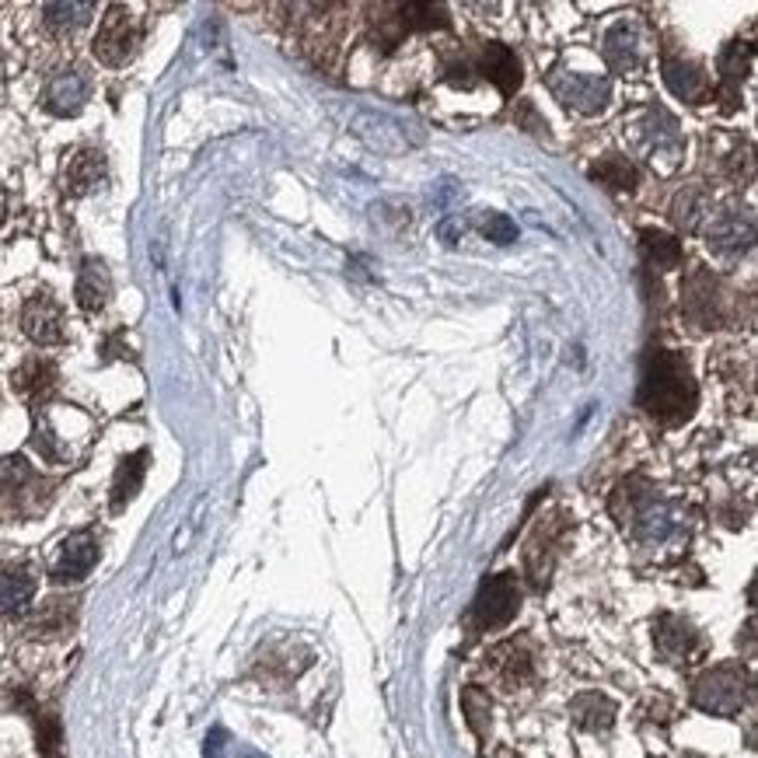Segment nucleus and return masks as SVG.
I'll use <instances>...</instances> for the list:
<instances>
[{"mask_svg": "<svg viewBox=\"0 0 758 758\" xmlns=\"http://www.w3.org/2000/svg\"><path fill=\"white\" fill-rule=\"evenodd\" d=\"M549 88L566 109L584 112V116L601 112L608 105V95H612V84L601 74H552Z\"/></svg>", "mask_w": 758, "mask_h": 758, "instance_id": "nucleus-7", "label": "nucleus"}, {"mask_svg": "<svg viewBox=\"0 0 758 758\" xmlns=\"http://www.w3.org/2000/svg\"><path fill=\"white\" fill-rule=\"evenodd\" d=\"M140 35H144V28L133 18V11H126V7H109L102 25H98V35L95 42H91V49H95V56L105 67H123V63H130L133 56H137Z\"/></svg>", "mask_w": 758, "mask_h": 758, "instance_id": "nucleus-4", "label": "nucleus"}, {"mask_svg": "<svg viewBox=\"0 0 758 758\" xmlns=\"http://www.w3.org/2000/svg\"><path fill=\"white\" fill-rule=\"evenodd\" d=\"M465 713H469L472 727L483 734L486 731V720H490V699H486L479 689H469V692H465Z\"/></svg>", "mask_w": 758, "mask_h": 758, "instance_id": "nucleus-33", "label": "nucleus"}, {"mask_svg": "<svg viewBox=\"0 0 758 758\" xmlns=\"http://www.w3.org/2000/svg\"><path fill=\"white\" fill-rule=\"evenodd\" d=\"M35 598V570L25 563H7L0 566V615L14 619V615L28 612Z\"/></svg>", "mask_w": 758, "mask_h": 758, "instance_id": "nucleus-12", "label": "nucleus"}, {"mask_svg": "<svg viewBox=\"0 0 758 758\" xmlns=\"http://www.w3.org/2000/svg\"><path fill=\"white\" fill-rule=\"evenodd\" d=\"M98 563V538L91 531H74L60 542L53 556V580L56 584H77L84 580Z\"/></svg>", "mask_w": 758, "mask_h": 758, "instance_id": "nucleus-8", "label": "nucleus"}, {"mask_svg": "<svg viewBox=\"0 0 758 758\" xmlns=\"http://www.w3.org/2000/svg\"><path fill=\"white\" fill-rule=\"evenodd\" d=\"M748 63H752V49L741 46V42H734V46H727L724 53H720V74H724V91L731 95L727 109H734V98H738V88H741V81H745V74H748Z\"/></svg>", "mask_w": 758, "mask_h": 758, "instance_id": "nucleus-25", "label": "nucleus"}, {"mask_svg": "<svg viewBox=\"0 0 758 758\" xmlns=\"http://www.w3.org/2000/svg\"><path fill=\"white\" fill-rule=\"evenodd\" d=\"M32 490H39V476L32 472V465L21 455L0 458V504L25 507Z\"/></svg>", "mask_w": 758, "mask_h": 758, "instance_id": "nucleus-16", "label": "nucleus"}, {"mask_svg": "<svg viewBox=\"0 0 758 758\" xmlns=\"http://www.w3.org/2000/svg\"><path fill=\"white\" fill-rule=\"evenodd\" d=\"M105 182V154L95 147H84L70 158L67 165V189L74 196H84L91 189H98Z\"/></svg>", "mask_w": 758, "mask_h": 758, "instance_id": "nucleus-21", "label": "nucleus"}, {"mask_svg": "<svg viewBox=\"0 0 758 758\" xmlns=\"http://www.w3.org/2000/svg\"><path fill=\"white\" fill-rule=\"evenodd\" d=\"M654 640L668 661H689L699 650V633L692 622H685L682 615H661L654 626Z\"/></svg>", "mask_w": 758, "mask_h": 758, "instance_id": "nucleus-13", "label": "nucleus"}, {"mask_svg": "<svg viewBox=\"0 0 758 758\" xmlns=\"http://www.w3.org/2000/svg\"><path fill=\"white\" fill-rule=\"evenodd\" d=\"M605 63L612 74H636L647 60V35H643V25L636 18H622L615 21L605 32Z\"/></svg>", "mask_w": 758, "mask_h": 758, "instance_id": "nucleus-6", "label": "nucleus"}, {"mask_svg": "<svg viewBox=\"0 0 758 758\" xmlns=\"http://www.w3.org/2000/svg\"><path fill=\"white\" fill-rule=\"evenodd\" d=\"M517 608H521V591H517L510 573H500V577H490L479 587L476 601H472V622L483 633H490V629L507 626L517 615Z\"/></svg>", "mask_w": 758, "mask_h": 758, "instance_id": "nucleus-5", "label": "nucleus"}, {"mask_svg": "<svg viewBox=\"0 0 758 758\" xmlns=\"http://www.w3.org/2000/svg\"><path fill=\"white\" fill-rule=\"evenodd\" d=\"M56 381H60V371H56L53 360L32 357L14 371V392L28 402H42L56 392Z\"/></svg>", "mask_w": 758, "mask_h": 758, "instance_id": "nucleus-15", "label": "nucleus"}, {"mask_svg": "<svg viewBox=\"0 0 758 758\" xmlns=\"http://www.w3.org/2000/svg\"><path fill=\"white\" fill-rule=\"evenodd\" d=\"M353 133L385 154H395L406 147V133H402V126L385 116H374V112H360V116L353 119Z\"/></svg>", "mask_w": 758, "mask_h": 758, "instance_id": "nucleus-19", "label": "nucleus"}, {"mask_svg": "<svg viewBox=\"0 0 758 758\" xmlns=\"http://www.w3.org/2000/svg\"><path fill=\"white\" fill-rule=\"evenodd\" d=\"M640 238H643V242H640L643 245V255H647L650 266L671 269V266H678V262H682V245H678L671 235L647 228V231H640Z\"/></svg>", "mask_w": 758, "mask_h": 758, "instance_id": "nucleus-26", "label": "nucleus"}, {"mask_svg": "<svg viewBox=\"0 0 758 758\" xmlns=\"http://www.w3.org/2000/svg\"><path fill=\"white\" fill-rule=\"evenodd\" d=\"M664 81H668V88L675 91L678 98H685V102H703L706 88H710L706 70L692 60H664Z\"/></svg>", "mask_w": 758, "mask_h": 758, "instance_id": "nucleus-20", "label": "nucleus"}, {"mask_svg": "<svg viewBox=\"0 0 758 758\" xmlns=\"http://www.w3.org/2000/svg\"><path fill=\"white\" fill-rule=\"evenodd\" d=\"M591 179H598L601 186H608V189H633L636 168H633V161L619 158V154H608V158H601L598 165L591 168Z\"/></svg>", "mask_w": 758, "mask_h": 758, "instance_id": "nucleus-29", "label": "nucleus"}, {"mask_svg": "<svg viewBox=\"0 0 758 758\" xmlns=\"http://www.w3.org/2000/svg\"><path fill=\"white\" fill-rule=\"evenodd\" d=\"M626 528L643 545H668L671 538H682L685 524L678 507L661 500L657 493H629Z\"/></svg>", "mask_w": 758, "mask_h": 758, "instance_id": "nucleus-2", "label": "nucleus"}, {"mask_svg": "<svg viewBox=\"0 0 758 758\" xmlns=\"http://www.w3.org/2000/svg\"><path fill=\"white\" fill-rule=\"evenodd\" d=\"M479 231L497 245H510L517 238V224L510 221L507 214H497V210H486V214L479 217Z\"/></svg>", "mask_w": 758, "mask_h": 758, "instance_id": "nucleus-32", "label": "nucleus"}, {"mask_svg": "<svg viewBox=\"0 0 758 758\" xmlns=\"http://www.w3.org/2000/svg\"><path fill=\"white\" fill-rule=\"evenodd\" d=\"M21 329H25V336L39 346L60 343L63 339V308L56 304V297L46 294V290L28 297L25 308H21Z\"/></svg>", "mask_w": 758, "mask_h": 758, "instance_id": "nucleus-9", "label": "nucleus"}, {"mask_svg": "<svg viewBox=\"0 0 758 758\" xmlns=\"http://www.w3.org/2000/svg\"><path fill=\"white\" fill-rule=\"evenodd\" d=\"M685 294V311L696 322V329H713V322H720L717 311V283L706 273H692L689 283L682 287Z\"/></svg>", "mask_w": 758, "mask_h": 758, "instance_id": "nucleus-17", "label": "nucleus"}, {"mask_svg": "<svg viewBox=\"0 0 758 758\" xmlns=\"http://www.w3.org/2000/svg\"><path fill=\"white\" fill-rule=\"evenodd\" d=\"M748 699V678L741 668L734 664H720V668H710L692 689V703L706 713H717V717H731L745 706Z\"/></svg>", "mask_w": 758, "mask_h": 758, "instance_id": "nucleus-3", "label": "nucleus"}, {"mask_svg": "<svg viewBox=\"0 0 758 758\" xmlns=\"http://www.w3.org/2000/svg\"><path fill=\"white\" fill-rule=\"evenodd\" d=\"M636 402H640V409H647V416H654L664 427L685 423L696 413L699 402V388L689 364L675 350H647Z\"/></svg>", "mask_w": 758, "mask_h": 758, "instance_id": "nucleus-1", "label": "nucleus"}, {"mask_svg": "<svg viewBox=\"0 0 758 758\" xmlns=\"http://www.w3.org/2000/svg\"><path fill=\"white\" fill-rule=\"evenodd\" d=\"M4 214H7V196H4V189H0V221H4Z\"/></svg>", "mask_w": 758, "mask_h": 758, "instance_id": "nucleus-36", "label": "nucleus"}, {"mask_svg": "<svg viewBox=\"0 0 758 758\" xmlns=\"http://www.w3.org/2000/svg\"><path fill=\"white\" fill-rule=\"evenodd\" d=\"M462 231H465L462 217H448V221L441 224V238H444V242H448V245H455V242H458V235H462Z\"/></svg>", "mask_w": 758, "mask_h": 758, "instance_id": "nucleus-35", "label": "nucleus"}, {"mask_svg": "<svg viewBox=\"0 0 758 758\" xmlns=\"http://www.w3.org/2000/svg\"><path fill=\"white\" fill-rule=\"evenodd\" d=\"M497 671L500 678H504L507 685H521L531 678V671H535V657H531V647L521 640L507 643V647L497 650Z\"/></svg>", "mask_w": 758, "mask_h": 758, "instance_id": "nucleus-23", "label": "nucleus"}, {"mask_svg": "<svg viewBox=\"0 0 758 758\" xmlns=\"http://www.w3.org/2000/svg\"><path fill=\"white\" fill-rule=\"evenodd\" d=\"M77 304L84 311H102L112 297V276L102 259H84L77 273Z\"/></svg>", "mask_w": 758, "mask_h": 758, "instance_id": "nucleus-18", "label": "nucleus"}, {"mask_svg": "<svg viewBox=\"0 0 758 758\" xmlns=\"http://www.w3.org/2000/svg\"><path fill=\"white\" fill-rule=\"evenodd\" d=\"M573 720H577L584 731H608L615 720V703L598 692H587L573 703Z\"/></svg>", "mask_w": 758, "mask_h": 758, "instance_id": "nucleus-24", "label": "nucleus"}, {"mask_svg": "<svg viewBox=\"0 0 758 758\" xmlns=\"http://www.w3.org/2000/svg\"><path fill=\"white\" fill-rule=\"evenodd\" d=\"M476 70L486 77V81L497 84L504 95H514L517 84H521V60H517L507 46H500V42L483 46V53H479V60H476Z\"/></svg>", "mask_w": 758, "mask_h": 758, "instance_id": "nucleus-14", "label": "nucleus"}, {"mask_svg": "<svg viewBox=\"0 0 758 758\" xmlns=\"http://www.w3.org/2000/svg\"><path fill=\"white\" fill-rule=\"evenodd\" d=\"M42 14H46V25L67 32V28L88 25V18L95 14V4H46L42 7Z\"/></svg>", "mask_w": 758, "mask_h": 758, "instance_id": "nucleus-31", "label": "nucleus"}, {"mask_svg": "<svg viewBox=\"0 0 758 758\" xmlns=\"http://www.w3.org/2000/svg\"><path fill=\"white\" fill-rule=\"evenodd\" d=\"M144 476H147V451L126 455L123 462H119L116 479H112V510H123L133 497H137Z\"/></svg>", "mask_w": 758, "mask_h": 758, "instance_id": "nucleus-22", "label": "nucleus"}, {"mask_svg": "<svg viewBox=\"0 0 758 758\" xmlns=\"http://www.w3.org/2000/svg\"><path fill=\"white\" fill-rule=\"evenodd\" d=\"M517 119H521L524 126H528L531 133H545L549 126H545V119H538V112H535V105L531 102H524L521 105V112H517Z\"/></svg>", "mask_w": 758, "mask_h": 758, "instance_id": "nucleus-34", "label": "nucleus"}, {"mask_svg": "<svg viewBox=\"0 0 758 758\" xmlns=\"http://www.w3.org/2000/svg\"><path fill=\"white\" fill-rule=\"evenodd\" d=\"M91 95V81L81 70H60L49 77V84L42 88V109L53 116H77L84 109Z\"/></svg>", "mask_w": 758, "mask_h": 758, "instance_id": "nucleus-10", "label": "nucleus"}, {"mask_svg": "<svg viewBox=\"0 0 758 758\" xmlns=\"http://www.w3.org/2000/svg\"><path fill=\"white\" fill-rule=\"evenodd\" d=\"M399 18V32H409V28H434V25H448V11L441 4H399L392 7Z\"/></svg>", "mask_w": 758, "mask_h": 758, "instance_id": "nucleus-28", "label": "nucleus"}, {"mask_svg": "<svg viewBox=\"0 0 758 758\" xmlns=\"http://www.w3.org/2000/svg\"><path fill=\"white\" fill-rule=\"evenodd\" d=\"M671 214H675L678 228L696 231L699 224H703V217H706V196L699 193V189H685V193L675 196V207H671Z\"/></svg>", "mask_w": 758, "mask_h": 758, "instance_id": "nucleus-30", "label": "nucleus"}, {"mask_svg": "<svg viewBox=\"0 0 758 758\" xmlns=\"http://www.w3.org/2000/svg\"><path fill=\"white\" fill-rule=\"evenodd\" d=\"M706 238H710V249L717 255H727V259H731V255H745L755 242L752 214L717 217V221L710 224V231H706Z\"/></svg>", "mask_w": 758, "mask_h": 758, "instance_id": "nucleus-11", "label": "nucleus"}, {"mask_svg": "<svg viewBox=\"0 0 758 758\" xmlns=\"http://www.w3.org/2000/svg\"><path fill=\"white\" fill-rule=\"evenodd\" d=\"M70 622H74V601H46L28 629L35 636H63L70 629Z\"/></svg>", "mask_w": 758, "mask_h": 758, "instance_id": "nucleus-27", "label": "nucleus"}]
</instances>
